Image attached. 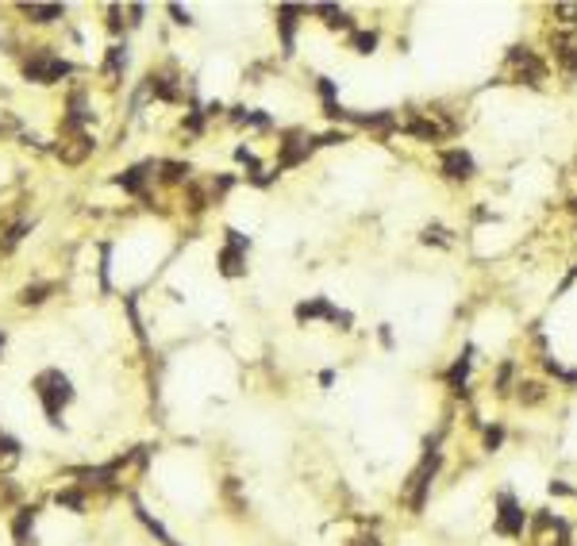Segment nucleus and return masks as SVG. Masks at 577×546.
Returning <instances> with one entry per match:
<instances>
[{"label":"nucleus","mask_w":577,"mask_h":546,"mask_svg":"<svg viewBox=\"0 0 577 546\" xmlns=\"http://www.w3.org/2000/svg\"><path fill=\"white\" fill-rule=\"evenodd\" d=\"M466 373H470V358H462V362L450 370V385H454V389H458L462 381H466Z\"/></svg>","instance_id":"obj_17"},{"label":"nucleus","mask_w":577,"mask_h":546,"mask_svg":"<svg viewBox=\"0 0 577 546\" xmlns=\"http://www.w3.org/2000/svg\"><path fill=\"white\" fill-rule=\"evenodd\" d=\"M50 292H54V285H27V289L19 292V304H42Z\"/></svg>","instance_id":"obj_13"},{"label":"nucleus","mask_w":577,"mask_h":546,"mask_svg":"<svg viewBox=\"0 0 577 546\" xmlns=\"http://www.w3.org/2000/svg\"><path fill=\"white\" fill-rule=\"evenodd\" d=\"M373 47H377V35L373 31H358L355 35V50L358 54H373Z\"/></svg>","instance_id":"obj_15"},{"label":"nucleus","mask_w":577,"mask_h":546,"mask_svg":"<svg viewBox=\"0 0 577 546\" xmlns=\"http://www.w3.org/2000/svg\"><path fill=\"white\" fill-rule=\"evenodd\" d=\"M120 66H124V47H112V50H108L104 69H108V74H120Z\"/></svg>","instance_id":"obj_16"},{"label":"nucleus","mask_w":577,"mask_h":546,"mask_svg":"<svg viewBox=\"0 0 577 546\" xmlns=\"http://www.w3.org/2000/svg\"><path fill=\"white\" fill-rule=\"evenodd\" d=\"M24 12L35 19V24H50V19H62V8H58V4H27Z\"/></svg>","instance_id":"obj_11"},{"label":"nucleus","mask_w":577,"mask_h":546,"mask_svg":"<svg viewBox=\"0 0 577 546\" xmlns=\"http://www.w3.org/2000/svg\"><path fill=\"white\" fill-rule=\"evenodd\" d=\"M58 504H66V508H74V512H81L85 500H81V493H58Z\"/></svg>","instance_id":"obj_18"},{"label":"nucleus","mask_w":577,"mask_h":546,"mask_svg":"<svg viewBox=\"0 0 577 546\" xmlns=\"http://www.w3.org/2000/svg\"><path fill=\"white\" fill-rule=\"evenodd\" d=\"M247 247H250V239H243L239 231H227V247L220 250L223 277H243V270H247Z\"/></svg>","instance_id":"obj_3"},{"label":"nucleus","mask_w":577,"mask_h":546,"mask_svg":"<svg viewBox=\"0 0 577 546\" xmlns=\"http://www.w3.org/2000/svg\"><path fill=\"white\" fill-rule=\"evenodd\" d=\"M31 523H35V508H19L16 523H12V535H16L19 543H24V538H27V527H31Z\"/></svg>","instance_id":"obj_14"},{"label":"nucleus","mask_w":577,"mask_h":546,"mask_svg":"<svg viewBox=\"0 0 577 546\" xmlns=\"http://www.w3.org/2000/svg\"><path fill=\"white\" fill-rule=\"evenodd\" d=\"M70 142H74V147H66V142L58 147V158H62V162H70V166H77V162H81V158L92 150V139H89V135H77V139H70Z\"/></svg>","instance_id":"obj_8"},{"label":"nucleus","mask_w":577,"mask_h":546,"mask_svg":"<svg viewBox=\"0 0 577 546\" xmlns=\"http://www.w3.org/2000/svg\"><path fill=\"white\" fill-rule=\"evenodd\" d=\"M147 169H150V166H131V169H124V174L115 177V181L124 185L127 192H143V181H147Z\"/></svg>","instance_id":"obj_9"},{"label":"nucleus","mask_w":577,"mask_h":546,"mask_svg":"<svg viewBox=\"0 0 577 546\" xmlns=\"http://www.w3.org/2000/svg\"><path fill=\"white\" fill-rule=\"evenodd\" d=\"M523 523H528V515H523V508L516 504L512 497H501V512H496V531L501 535H523Z\"/></svg>","instance_id":"obj_4"},{"label":"nucleus","mask_w":577,"mask_h":546,"mask_svg":"<svg viewBox=\"0 0 577 546\" xmlns=\"http://www.w3.org/2000/svg\"><path fill=\"white\" fill-rule=\"evenodd\" d=\"M170 16L177 19V24H193V19H189V12H181L177 4H170Z\"/></svg>","instance_id":"obj_22"},{"label":"nucleus","mask_w":577,"mask_h":546,"mask_svg":"<svg viewBox=\"0 0 577 546\" xmlns=\"http://www.w3.org/2000/svg\"><path fill=\"white\" fill-rule=\"evenodd\" d=\"M74 74V66H70L66 58H50V54H39V58H31L24 66V77L27 81H39V85H50V81H62V77Z\"/></svg>","instance_id":"obj_2"},{"label":"nucleus","mask_w":577,"mask_h":546,"mask_svg":"<svg viewBox=\"0 0 577 546\" xmlns=\"http://www.w3.org/2000/svg\"><path fill=\"white\" fill-rule=\"evenodd\" d=\"M316 315H331V320H346V315L331 312L327 300H312V304H300L297 308V320H316Z\"/></svg>","instance_id":"obj_10"},{"label":"nucleus","mask_w":577,"mask_h":546,"mask_svg":"<svg viewBox=\"0 0 577 546\" xmlns=\"http://www.w3.org/2000/svg\"><path fill=\"white\" fill-rule=\"evenodd\" d=\"M0 454H4V458H16V454H19V442L8 439L4 431H0Z\"/></svg>","instance_id":"obj_19"},{"label":"nucleus","mask_w":577,"mask_h":546,"mask_svg":"<svg viewBox=\"0 0 577 546\" xmlns=\"http://www.w3.org/2000/svg\"><path fill=\"white\" fill-rule=\"evenodd\" d=\"M162 177L170 185H181V181H189V166L185 162H162Z\"/></svg>","instance_id":"obj_12"},{"label":"nucleus","mask_w":577,"mask_h":546,"mask_svg":"<svg viewBox=\"0 0 577 546\" xmlns=\"http://www.w3.org/2000/svg\"><path fill=\"white\" fill-rule=\"evenodd\" d=\"M0 350H4V331H0Z\"/></svg>","instance_id":"obj_23"},{"label":"nucleus","mask_w":577,"mask_h":546,"mask_svg":"<svg viewBox=\"0 0 577 546\" xmlns=\"http://www.w3.org/2000/svg\"><path fill=\"white\" fill-rule=\"evenodd\" d=\"M35 392H39V400H42L47 420L58 427V423H62V408L74 400V385H70V377L62 370H47V373L35 377Z\"/></svg>","instance_id":"obj_1"},{"label":"nucleus","mask_w":577,"mask_h":546,"mask_svg":"<svg viewBox=\"0 0 577 546\" xmlns=\"http://www.w3.org/2000/svg\"><path fill=\"white\" fill-rule=\"evenodd\" d=\"M501 439H504V431H501V427H493V431H489V435H485L489 450H493V447H501Z\"/></svg>","instance_id":"obj_21"},{"label":"nucleus","mask_w":577,"mask_h":546,"mask_svg":"<svg viewBox=\"0 0 577 546\" xmlns=\"http://www.w3.org/2000/svg\"><path fill=\"white\" fill-rule=\"evenodd\" d=\"M304 8H297V4H281L277 8V24H281V39H285V50H293V27H297V16Z\"/></svg>","instance_id":"obj_7"},{"label":"nucleus","mask_w":577,"mask_h":546,"mask_svg":"<svg viewBox=\"0 0 577 546\" xmlns=\"http://www.w3.org/2000/svg\"><path fill=\"white\" fill-rule=\"evenodd\" d=\"M443 169H446V177H454V181H466V177H473V158L466 154V150H446Z\"/></svg>","instance_id":"obj_6"},{"label":"nucleus","mask_w":577,"mask_h":546,"mask_svg":"<svg viewBox=\"0 0 577 546\" xmlns=\"http://www.w3.org/2000/svg\"><path fill=\"white\" fill-rule=\"evenodd\" d=\"M24 231H27V224H16V227L8 231V239H4V247H16V242L24 239Z\"/></svg>","instance_id":"obj_20"},{"label":"nucleus","mask_w":577,"mask_h":546,"mask_svg":"<svg viewBox=\"0 0 577 546\" xmlns=\"http://www.w3.org/2000/svg\"><path fill=\"white\" fill-rule=\"evenodd\" d=\"M435 470H439V454H428L420 462V470L412 473V481H408V488H412V508H423V493H428V485H431V477H435Z\"/></svg>","instance_id":"obj_5"}]
</instances>
